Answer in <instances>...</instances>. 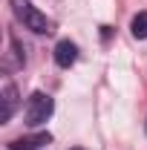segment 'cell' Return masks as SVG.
<instances>
[{
    "mask_svg": "<svg viewBox=\"0 0 147 150\" xmlns=\"http://www.w3.org/2000/svg\"><path fill=\"white\" fill-rule=\"evenodd\" d=\"M52 110H55V101H52L46 93H32V95H29V101H26V110H23L26 124H29V127L43 124V121L52 115Z\"/></svg>",
    "mask_w": 147,
    "mask_h": 150,
    "instance_id": "cell-2",
    "label": "cell"
},
{
    "mask_svg": "<svg viewBox=\"0 0 147 150\" xmlns=\"http://www.w3.org/2000/svg\"><path fill=\"white\" fill-rule=\"evenodd\" d=\"M15 110H18V87H15L12 81H6V84H3V110H0V124L12 121Z\"/></svg>",
    "mask_w": 147,
    "mask_h": 150,
    "instance_id": "cell-3",
    "label": "cell"
},
{
    "mask_svg": "<svg viewBox=\"0 0 147 150\" xmlns=\"http://www.w3.org/2000/svg\"><path fill=\"white\" fill-rule=\"evenodd\" d=\"M12 12H15V18H18L26 29H32L35 35H49V32H52V20L46 18L40 9H35L29 0H12Z\"/></svg>",
    "mask_w": 147,
    "mask_h": 150,
    "instance_id": "cell-1",
    "label": "cell"
},
{
    "mask_svg": "<svg viewBox=\"0 0 147 150\" xmlns=\"http://www.w3.org/2000/svg\"><path fill=\"white\" fill-rule=\"evenodd\" d=\"M52 136L49 133H35V136H20L15 142H9V150H37L43 144H49Z\"/></svg>",
    "mask_w": 147,
    "mask_h": 150,
    "instance_id": "cell-4",
    "label": "cell"
},
{
    "mask_svg": "<svg viewBox=\"0 0 147 150\" xmlns=\"http://www.w3.org/2000/svg\"><path fill=\"white\" fill-rule=\"evenodd\" d=\"M75 61H78V46H75L72 40H61L55 46V64L64 67V69H69Z\"/></svg>",
    "mask_w": 147,
    "mask_h": 150,
    "instance_id": "cell-5",
    "label": "cell"
},
{
    "mask_svg": "<svg viewBox=\"0 0 147 150\" xmlns=\"http://www.w3.org/2000/svg\"><path fill=\"white\" fill-rule=\"evenodd\" d=\"M72 150H81V147H72Z\"/></svg>",
    "mask_w": 147,
    "mask_h": 150,
    "instance_id": "cell-7",
    "label": "cell"
},
{
    "mask_svg": "<svg viewBox=\"0 0 147 150\" xmlns=\"http://www.w3.org/2000/svg\"><path fill=\"white\" fill-rule=\"evenodd\" d=\"M130 32H133V38H139V40H144V38H147V12H139V15L133 18Z\"/></svg>",
    "mask_w": 147,
    "mask_h": 150,
    "instance_id": "cell-6",
    "label": "cell"
}]
</instances>
